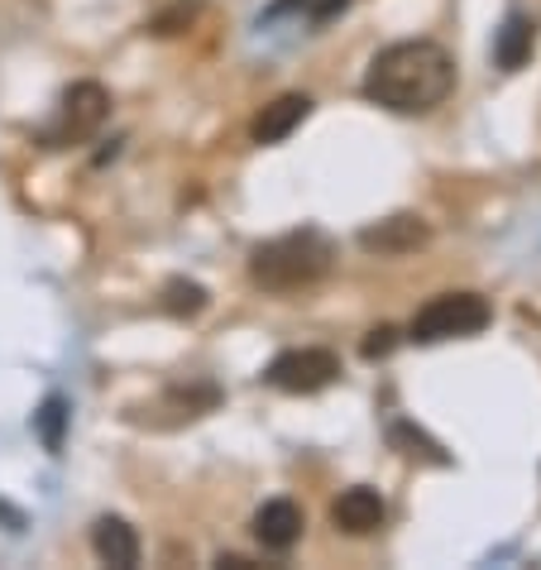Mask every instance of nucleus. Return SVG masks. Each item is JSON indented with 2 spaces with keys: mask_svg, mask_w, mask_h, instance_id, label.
Listing matches in <instances>:
<instances>
[{
  "mask_svg": "<svg viewBox=\"0 0 541 570\" xmlns=\"http://www.w3.org/2000/svg\"><path fill=\"white\" fill-rule=\"evenodd\" d=\"M455 91V58L432 39H403L378 49L364 72V97L397 110V116H426Z\"/></svg>",
  "mask_w": 541,
  "mask_h": 570,
  "instance_id": "1",
  "label": "nucleus"
},
{
  "mask_svg": "<svg viewBox=\"0 0 541 570\" xmlns=\"http://www.w3.org/2000/svg\"><path fill=\"white\" fill-rule=\"evenodd\" d=\"M331 259H336V240L322 230H312V226H302L293 235L254 245L249 278L268 293H297V288H312V283L331 268Z\"/></svg>",
  "mask_w": 541,
  "mask_h": 570,
  "instance_id": "2",
  "label": "nucleus"
},
{
  "mask_svg": "<svg viewBox=\"0 0 541 570\" xmlns=\"http://www.w3.org/2000/svg\"><path fill=\"white\" fill-rule=\"evenodd\" d=\"M489 322H493L489 297H480V293H441L417 316H412L407 341L441 345V341H460V336H480Z\"/></svg>",
  "mask_w": 541,
  "mask_h": 570,
  "instance_id": "3",
  "label": "nucleus"
},
{
  "mask_svg": "<svg viewBox=\"0 0 541 570\" xmlns=\"http://www.w3.org/2000/svg\"><path fill=\"white\" fill-rule=\"evenodd\" d=\"M110 116V97H106V87L101 82H77L62 91V106H58V116L43 125V135H39V145L43 149H72V145H82V139H91L106 125Z\"/></svg>",
  "mask_w": 541,
  "mask_h": 570,
  "instance_id": "4",
  "label": "nucleus"
},
{
  "mask_svg": "<svg viewBox=\"0 0 541 570\" xmlns=\"http://www.w3.org/2000/svg\"><path fill=\"white\" fill-rule=\"evenodd\" d=\"M341 379V360L322 351V345H302V351H283L264 370V384L278 393H322Z\"/></svg>",
  "mask_w": 541,
  "mask_h": 570,
  "instance_id": "5",
  "label": "nucleus"
},
{
  "mask_svg": "<svg viewBox=\"0 0 541 570\" xmlns=\"http://www.w3.org/2000/svg\"><path fill=\"white\" fill-rule=\"evenodd\" d=\"M426 240H432V226H426L417 212H397V216H384L360 230V249H370L378 259L412 255V249H422Z\"/></svg>",
  "mask_w": 541,
  "mask_h": 570,
  "instance_id": "6",
  "label": "nucleus"
},
{
  "mask_svg": "<svg viewBox=\"0 0 541 570\" xmlns=\"http://www.w3.org/2000/svg\"><path fill=\"white\" fill-rule=\"evenodd\" d=\"M384 518H388V503H384V494H378V489H370V484L345 489V494L331 503V522H336L341 532H350V537L378 532V528H384Z\"/></svg>",
  "mask_w": 541,
  "mask_h": 570,
  "instance_id": "7",
  "label": "nucleus"
},
{
  "mask_svg": "<svg viewBox=\"0 0 541 570\" xmlns=\"http://www.w3.org/2000/svg\"><path fill=\"white\" fill-rule=\"evenodd\" d=\"M302 528H307V518H302L293 499H268L254 513V537H259L264 551H293L302 542Z\"/></svg>",
  "mask_w": 541,
  "mask_h": 570,
  "instance_id": "8",
  "label": "nucleus"
},
{
  "mask_svg": "<svg viewBox=\"0 0 541 570\" xmlns=\"http://www.w3.org/2000/svg\"><path fill=\"white\" fill-rule=\"evenodd\" d=\"M307 116H312V97H302V91H288V97L268 101L259 116H254L249 139H254V145H283V139H288Z\"/></svg>",
  "mask_w": 541,
  "mask_h": 570,
  "instance_id": "9",
  "label": "nucleus"
},
{
  "mask_svg": "<svg viewBox=\"0 0 541 570\" xmlns=\"http://www.w3.org/2000/svg\"><path fill=\"white\" fill-rule=\"evenodd\" d=\"M91 551H97L101 566L135 570L139 566V532L125 518L106 513V518H97V528H91Z\"/></svg>",
  "mask_w": 541,
  "mask_h": 570,
  "instance_id": "10",
  "label": "nucleus"
},
{
  "mask_svg": "<svg viewBox=\"0 0 541 570\" xmlns=\"http://www.w3.org/2000/svg\"><path fill=\"white\" fill-rule=\"evenodd\" d=\"M532 49H537V24H532L522 10H513V14L503 20L499 39H493V62H499L503 72H518L522 62L532 58Z\"/></svg>",
  "mask_w": 541,
  "mask_h": 570,
  "instance_id": "11",
  "label": "nucleus"
},
{
  "mask_svg": "<svg viewBox=\"0 0 541 570\" xmlns=\"http://www.w3.org/2000/svg\"><path fill=\"white\" fill-rule=\"evenodd\" d=\"M388 441L397 451L407 455V461H426V465H451V455H445L441 441H432L422 432V426H412V422H393L388 426Z\"/></svg>",
  "mask_w": 541,
  "mask_h": 570,
  "instance_id": "12",
  "label": "nucleus"
},
{
  "mask_svg": "<svg viewBox=\"0 0 541 570\" xmlns=\"http://www.w3.org/2000/svg\"><path fill=\"white\" fill-rule=\"evenodd\" d=\"M164 312L173 316H201L206 312V288L193 278H168L164 283Z\"/></svg>",
  "mask_w": 541,
  "mask_h": 570,
  "instance_id": "13",
  "label": "nucleus"
},
{
  "mask_svg": "<svg viewBox=\"0 0 541 570\" xmlns=\"http://www.w3.org/2000/svg\"><path fill=\"white\" fill-rule=\"evenodd\" d=\"M35 432L49 451H62V432H68V399H43V407L35 413Z\"/></svg>",
  "mask_w": 541,
  "mask_h": 570,
  "instance_id": "14",
  "label": "nucleus"
},
{
  "mask_svg": "<svg viewBox=\"0 0 541 570\" xmlns=\"http://www.w3.org/2000/svg\"><path fill=\"white\" fill-rule=\"evenodd\" d=\"M393 336H397L393 326H378V331H370V341H364V360L388 355V351H393Z\"/></svg>",
  "mask_w": 541,
  "mask_h": 570,
  "instance_id": "15",
  "label": "nucleus"
},
{
  "mask_svg": "<svg viewBox=\"0 0 541 570\" xmlns=\"http://www.w3.org/2000/svg\"><path fill=\"white\" fill-rule=\"evenodd\" d=\"M0 522H6V528H24V513H20V509H10V503L0 499Z\"/></svg>",
  "mask_w": 541,
  "mask_h": 570,
  "instance_id": "16",
  "label": "nucleus"
}]
</instances>
